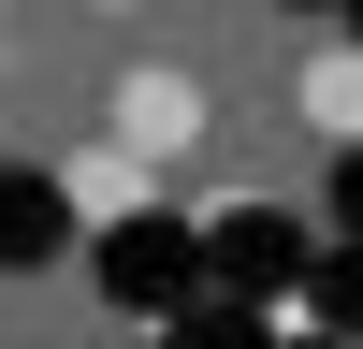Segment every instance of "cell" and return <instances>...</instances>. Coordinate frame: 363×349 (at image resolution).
Segmentation results:
<instances>
[{
	"instance_id": "1",
	"label": "cell",
	"mask_w": 363,
	"mask_h": 349,
	"mask_svg": "<svg viewBox=\"0 0 363 349\" xmlns=\"http://www.w3.org/2000/svg\"><path fill=\"white\" fill-rule=\"evenodd\" d=\"M102 145L160 189L174 160H203V73H116V102H102Z\"/></svg>"
},
{
	"instance_id": "2",
	"label": "cell",
	"mask_w": 363,
	"mask_h": 349,
	"mask_svg": "<svg viewBox=\"0 0 363 349\" xmlns=\"http://www.w3.org/2000/svg\"><path fill=\"white\" fill-rule=\"evenodd\" d=\"M291 102H306V131H320V145H349V131H363V58H349V44H306Z\"/></svg>"
},
{
	"instance_id": "3",
	"label": "cell",
	"mask_w": 363,
	"mask_h": 349,
	"mask_svg": "<svg viewBox=\"0 0 363 349\" xmlns=\"http://www.w3.org/2000/svg\"><path fill=\"white\" fill-rule=\"evenodd\" d=\"M58 189H73V218H131V204H145V174L116 160V145H73V160H58Z\"/></svg>"
},
{
	"instance_id": "4",
	"label": "cell",
	"mask_w": 363,
	"mask_h": 349,
	"mask_svg": "<svg viewBox=\"0 0 363 349\" xmlns=\"http://www.w3.org/2000/svg\"><path fill=\"white\" fill-rule=\"evenodd\" d=\"M87 15H145V0H87Z\"/></svg>"
}]
</instances>
